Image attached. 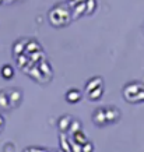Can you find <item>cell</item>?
<instances>
[{
  "mask_svg": "<svg viewBox=\"0 0 144 152\" xmlns=\"http://www.w3.org/2000/svg\"><path fill=\"white\" fill-rule=\"evenodd\" d=\"M71 13H73V10L70 9L69 4L59 3L52 7V10L48 14V20L55 28L66 27L71 21Z\"/></svg>",
  "mask_w": 144,
  "mask_h": 152,
  "instance_id": "cell-1",
  "label": "cell"
},
{
  "mask_svg": "<svg viewBox=\"0 0 144 152\" xmlns=\"http://www.w3.org/2000/svg\"><path fill=\"white\" fill-rule=\"evenodd\" d=\"M143 89H144L143 85L139 84V83L127 84V85H125V88H123V95H125V99H127L129 102H132L133 99H134L136 95H137L140 91H143Z\"/></svg>",
  "mask_w": 144,
  "mask_h": 152,
  "instance_id": "cell-2",
  "label": "cell"
},
{
  "mask_svg": "<svg viewBox=\"0 0 144 152\" xmlns=\"http://www.w3.org/2000/svg\"><path fill=\"white\" fill-rule=\"evenodd\" d=\"M93 121H94V124L98 126V127H104V126L109 124V123H108L105 107H98V109H95V112L93 113Z\"/></svg>",
  "mask_w": 144,
  "mask_h": 152,
  "instance_id": "cell-3",
  "label": "cell"
},
{
  "mask_svg": "<svg viewBox=\"0 0 144 152\" xmlns=\"http://www.w3.org/2000/svg\"><path fill=\"white\" fill-rule=\"evenodd\" d=\"M9 99H10V107H11V109H15V107H18L20 103L23 102V92L20 91L18 88L9 89Z\"/></svg>",
  "mask_w": 144,
  "mask_h": 152,
  "instance_id": "cell-4",
  "label": "cell"
},
{
  "mask_svg": "<svg viewBox=\"0 0 144 152\" xmlns=\"http://www.w3.org/2000/svg\"><path fill=\"white\" fill-rule=\"evenodd\" d=\"M105 110H107V117H108V123L109 124L119 121V119H120V110L118 107H115V106H107Z\"/></svg>",
  "mask_w": 144,
  "mask_h": 152,
  "instance_id": "cell-5",
  "label": "cell"
},
{
  "mask_svg": "<svg viewBox=\"0 0 144 152\" xmlns=\"http://www.w3.org/2000/svg\"><path fill=\"white\" fill-rule=\"evenodd\" d=\"M71 121H73V117L69 115H65L62 116L59 121H57V127L60 130V133H67L70 129V126H71Z\"/></svg>",
  "mask_w": 144,
  "mask_h": 152,
  "instance_id": "cell-6",
  "label": "cell"
},
{
  "mask_svg": "<svg viewBox=\"0 0 144 152\" xmlns=\"http://www.w3.org/2000/svg\"><path fill=\"white\" fill-rule=\"evenodd\" d=\"M66 101L69 102V103H79L81 101V92H80L79 89H69L67 92H66Z\"/></svg>",
  "mask_w": 144,
  "mask_h": 152,
  "instance_id": "cell-7",
  "label": "cell"
},
{
  "mask_svg": "<svg viewBox=\"0 0 144 152\" xmlns=\"http://www.w3.org/2000/svg\"><path fill=\"white\" fill-rule=\"evenodd\" d=\"M29 39H18L17 42H14L13 45V53L15 56L18 55H23V53H25V48H27V43Z\"/></svg>",
  "mask_w": 144,
  "mask_h": 152,
  "instance_id": "cell-8",
  "label": "cell"
},
{
  "mask_svg": "<svg viewBox=\"0 0 144 152\" xmlns=\"http://www.w3.org/2000/svg\"><path fill=\"white\" fill-rule=\"evenodd\" d=\"M102 85H104V81L101 77H93L85 84V92H90V91H93V89H95L98 87H102Z\"/></svg>",
  "mask_w": 144,
  "mask_h": 152,
  "instance_id": "cell-9",
  "label": "cell"
},
{
  "mask_svg": "<svg viewBox=\"0 0 144 152\" xmlns=\"http://www.w3.org/2000/svg\"><path fill=\"white\" fill-rule=\"evenodd\" d=\"M0 109L1 110H9L10 107V99H9V91H0Z\"/></svg>",
  "mask_w": 144,
  "mask_h": 152,
  "instance_id": "cell-10",
  "label": "cell"
},
{
  "mask_svg": "<svg viewBox=\"0 0 144 152\" xmlns=\"http://www.w3.org/2000/svg\"><path fill=\"white\" fill-rule=\"evenodd\" d=\"M87 98H88L90 101H98V99H101V96L104 95V85L102 87H98L93 91H90V92H85Z\"/></svg>",
  "mask_w": 144,
  "mask_h": 152,
  "instance_id": "cell-11",
  "label": "cell"
},
{
  "mask_svg": "<svg viewBox=\"0 0 144 152\" xmlns=\"http://www.w3.org/2000/svg\"><path fill=\"white\" fill-rule=\"evenodd\" d=\"M39 50H42V46L38 43V41L29 39L28 43H27V48H25V53L29 56L31 53H34V52H39Z\"/></svg>",
  "mask_w": 144,
  "mask_h": 152,
  "instance_id": "cell-12",
  "label": "cell"
},
{
  "mask_svg": "<svg viewBox=\"0 0 144 152\" xmlns=\"http://www.w3.org/2000/svg\"><path fill=\"white\" fill-rule=\"evenodd\" d=\"M0 74L4 80H11L14 77V67L11 64H4L0 69Z\"/></svg>",
  "mask_w": 144,
  "mask_h": 152,
  "instance_id": "cell-13",
  "label": "cell"
},
{
  "mask_svg": "<svg viewBox=\"0 0 144 152\" xmlns=\"http://www.w3.org/2000/svg\"><path fill=\"white\" fill-rule=\"evenodd\" d=\"M39 69H41V71L43 74H45V75H46L48 78L51 80L52 78V74H53V70H52V67H51V64H49V63H48L46 60H42L41 63H39Z\"/></svg>",
  "mask_w": 144,
  "mask_h": 152,
  "instance_id": "cell-14",
  "label": "cell"
},
{
  "mask_svg": "<svg viewBox=\"0 0 144 152\" xmlns=\"http://www.w3.org/2000/svg\"><path fill=\"white\" fill-rule=\"evenodd\" d=\"M70 138L73 140V141H76L77 144H85L87 141H88V138H87V135L83 133V130H80V131H77V133H74V134H71L70 135Z\"/></svg>",
  "mask_w": 144,
  "mask_h": 152,
  "instance_id": "cell-15",
  "label": "cell"
},
{
  "mask_svg": "<svg viewBox=\"0 0 144 152\" xmlns=\"http://www.w3.org/2000/svg\"><path fill=\"white\" fill-rule=\"evenodd\" d=\"M60 149H63L65 152H71L70 138H67L66 133H60Z\"/></svg>",
  "mask_w": 144,
  "mask_h": 152,
  "instance_id": "cell-16",
  "label": "cell"
},
{
  "mask_svg": "<svg viewBox=\"0 0 144 152\" xmlns=\"http://www.w3.org/2000/svg\"><path fill=\"white\" fill-rule=\"evenodd\" d=\"M80 130H81V123H80L79 120L73 119V121H71V126H70V129H69V131H67V133L71 135V134L77 133V131H80Z\"/></svg>",
  "mask_w": 144,
  "mask_h": 152,
  "instance_id": "cell-17",
  "label": "cell"
},
{
  "mask_svg": "<svg viewBox=\"0 0 144 152\" xmlns=\"http://www.w3.org/2000/svg\"><path fill=\"white\" fill-rule=\"evenodd\" d=\"M81 149H83V152H94V144L91 141H87L85 144L81 145Z\"/></svg>",
  "mask_w": 144,
  "mask_h": 152,
  "instance_id": "cell-18",
  "label": "cell"
},
{
  "mask_svg": "<svg viewBox=\"0 0 144 152\" xmlns=\"http://www.w3.org/2000/svg\"><path fill=\"white\" fill-rule=\"evenodd\" d=\"M28 151H29V152H49L48 149L41 148V147H29V148H28Z\"/></svg>",
  "mask_w": 144,
  "mask_h": 152,
  "instance_id": "cell-19",
  "label": "cell"
},
{
  "mask_svg": "<svg viewBox=\"0 0 144 152\" xmlns=\"http://www.w3.org/2000/svg\"><path fill=\"white\" fill-rule=\"evenodd\" d=\"M14 149H15V147H14L11 142H9V144H7V145L4 147V152H11V151H14Z\"/></svg>",
  "mask_w": 144,
  "mask_h": 152,
  "instance_id": "cell-20",
  "label": "cell"
},
{
  "mask_svg": "<svg viewBox=\"0 0 144 152\" xmlns=\"http://www.w3.org/2000/svg\"><path fill=\"white\" fill-rule=\"evenodd\" d=\"M4 127V117L0 115V129H3Z\"/></svg>",
  "mask_w": 144,
  "mask_h": 152,
  "instance_id": "cell-21",
  "label": "cell"
},
{
  "mask_svg": "<svg viewBox=\"0 0 144 152\" xmlns=\"http://www.w3.org/2000/svg\"><path fill=\"white\" fill-rule=\"evenodd\" d=\"M9 3H13V1H18V0H7Z\"/></svg>",
  "mask_w": 144,
  "mask_h": 152,
  "instance_id": "cell-22",
  "label": "cell"
},
{
  "mask_svg": "<svg viewBox=\"0 0 144 152\" xmlns=\"http://www.w3.org/2000/svg\"><path fill=\"white\" fill-rule=\"evenodd\" d=\"M3 3H4V0H0V6L3 4Z\"/></svg>",
  "mask_w": 144,
  "mask_h": 152,
  "instance_id": "cell-23",
  "label": "cell"
},
{
  "mask_svg": "<svg viewBox=\"0 0 144 152\" xmlns=\"http://www.w3.org/2000/svg\"><path fill=\"white\" fill-rule=\"evenodd\" d=\"M56 152H65V151H63V149H60V151H56Z\"/></svg>",
  "mask_w": 144,
  "mask_h": 152,
  "instance_id": "cell-24",
  "label": "cell"
},
{
  "mask_svg": "<svg viewBox=\"0 0 144 152\" xmlns=\"http://www.w3.org/2000/svg\"><path fill=\"white\" fill-rule=\"evenodd\" d=\"M24 152H29V151H28V148H27V149H25V151H24Z\"/></svg>",
  "mask_w": 144,
  "mask_h": 152,
  "instance_id": "cell-25",
  "label": "cell"
},
{
  "mask_svg": "<svg viewBox=\"0 0 144 152\" xmlns=\"http://www.w3.org/2000/svg\"><path fill=\"white\" fill-rule=\"evenodd\" d=\"M49 152H56V151H49Z\"/></svg>",
  "mask_w": 144,
  "mask_h": 152,
  "instance_id": "cell-26",
  "label": "cell"
},
{
  "mask_svg": "<svg viewBox=\"0 0 144 152\" xmlns=\"http://www.w3.org/2000/svg\"><path fill=\"white\" fill-rule=\"evenodd\" d=\"M143 29H144V25H143Z\"/></svg>",
  "mask_w": 144,
  "mask_h": 152,
  "instance_id": "cell-27",
  "label": "cell"
},
{
  "mask_svg": "<svg viewBox=\"0 0 144 152\" xmlns=\"http://www.w3.org/2000/svg\"><path fill=\"white\" fill-rule=\"evenodd\" d=\"M0 131H1V129H0Z\"/></svg>",
  "mask_w": 144,
  "mask_h": 152,
  "instance_id": "cell-28",
  "label": "cell"
}]
</instances>
